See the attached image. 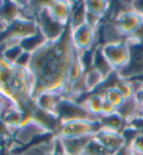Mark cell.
Returning <instances> with one entry per match:
<instances>
[{
    "mask_svg": "<svg viewBox=\"0 0 143 155\" xmlns=\"http://www.w3.org/2000/svg\"><path fill=\"white\" fill-rule=\"evenodd\" d=\"M76 57L70 28L55 42H48L31 55L30 70L36 75L37 85L33 98L42 93H55L66 97L69 87V70Z\"/></svg>",
    "mask_w": 143,
    "mask_h": 155,
    "instance_id": "obj_1",
    "label": "cell"
},
{
    "mask_svg": "<svg viewBox=\"0 0 143 155\" xmlns=\"http://www.w3.org/2000/svg\"><path fill=\"white\" fill-rule=\"evenodd\" d=\"M0 96L17 106L28 116L33 114L34 103L31 91L25 81V70L8 64L0 58Z\"/></svg>",
    "mask_w": 143,
    "mask_h": 155,
    "instance_id": "obj_2",
    "label": "cell"
},
{
    "mask_svg": "<svg viewBox=\"0 0 143 155\" xmlns=\"http://www.w3.org/2000/svg\"><path fill=\"white\" fill-rule=\"evenodd\" d=\"M99 119L91 118H75L61 121L58 130L55 131V136L60 139H75V137H86L94 136L100 130Z\"/></svg>",
    "mask_w": 143,
    "mask_h": 155,
    "instance_id": "obj_3",
    "label": "cell"
},
{
    "mask_svg": "<svg viewBox=\"0 0 143 155\" xmlns=\"http://www.w3.org/2000/svg\"><path fill=\"white\" fill-rule=\"evenodd\" d=\"M125 42L130 48V60L127 66L116 75L125 81L143 79V43L133 38H127Z\"/></svg>",
    "mask_w": 143,
    "mask_h": 155,
    "instance_id": "obj_4",
    "label": "cell"
},
{
    "mask_svg": "<svg viewBox=\"0 0 143 155\" xmlns=\"http://www.w3.org/2000/svg\"><path fill=\"white\" fill-rule=\"evenodd\" d=\"M36 24H37L39 31L45 36L48 42L58 40L67 30L66 25L60 24L58 21H55L51 17V14L46 9V2H42L41 8L36 11Z\"/></svg>",
    "mask_w": 143,
    "mask_h": 155,
    "instance_id": "obj_5",
    "label": "cell"
},
{
    "mask_svg": "<svg viewBox=\"0 0 143 155\" xmlns=\"http://www.w3.org/2000/svg\"><path fill=\"white\" fill-rule=\"evenodd\" d=\"M100 51L103 57L110 64V67L115 70V73L121 72L130 60V48L125 40L116 43H103L100 46Z\"/></svg>",
    "mask_w": 143,
    "mask_h": 155,
    "instance_id": "obj_6",
    "label": "cell"
},
{
    "mask_svg": "<svg viewBox=\"0 0 143 155\" xmlns=\"http://www.w3.org/2000/svg\"><path fill=\"white\" fill-rule=\"evenodd\" d=\"M70 36L73 48L79 55L93 51L97 46V30L89 27L88 24H82L79 27L70 28Z\"/></svg>",
    "mask_w": 143,
    "mask_h": 155,
    "instance_id": "obj_7",
    "label": "cell"
},
{
    "mask_svg": "<svg viewBox=\"0 0 143 155\" xmlns=\"http://www.w3.org/2000/svg\"><path fill=\"white\" fill-rule=\"evenodd\" d=\"M94 139L100 143V146L103 148L106 155L115 154L119 149H122L124 146H127V143H125L124 137L121 136V133H115V131L104 130V128H100L94 134Z\"/></svg>",
    "mask_w": 143,
    "mask_h": 155,
    "instance_id": "obj_8",
    "label": "cell"
},
{
    "mask_svg": "<svg viewBox=\"0 0 143 155\" xmlns=\"http://www.w3.org/2000/svg\"><path fill=\"white\" fill-rule=\"evenodd\" d=\"M72 8H73V2H70V0H49V2H46V9L51 14V17L66 27H69Z\"/></svg>",
    "mask_w": 143,
    "mask_h": 155,
    "instance_id": "obj_9",
    "label": "cell"
},
{
    "mask_svg": "<svg viewBox=\"0 0 143 155\" xmlns=\"http://www.w3.org/2000/svg\"><path fill=\"white\" fill-rule=\"evenodd\" d=\"M61 98V96H58L55 93H42L33 98V103L39 110H43V112L51 114V115H57Z\"/></svg>",
    "mask_w": 143,
    "mask_h": 155,
    "instance_id": "obj_10",
    "label": "cell"
},
{
    "mask_svg": "<svg viewBox=\"0 0 143 155\" xmlns=\"http://www.w3.org/2000/svg\"><path fill=\"white\" fill-rule=\"evenodd\" d=\"M24 112L18 109L17 106H14V104H9L8 107H6V110L3 112V115H2V121L5 122V125L11 130V133L15 136V133L18 131V128H20L21 125H22V122H24Z\"/></svg>",
    "mask_w": 143,
    "mask_h": 155,
    "instance_id": "obj_11",
    "label": "cell"
},
{
    "mask_svg": "<svg viewBox=\"0 0 143 155\" xmlns=\"http://www.w3.org/2000/svg\"><path fill=\"white\" fill-rule=\"evenodd\" d=\"M103 101H104V98H103L102 93H93V94H88V96L82 100L81 106L91 118L99 119L100 115H102Z\"/></svg>",
    "mask_w": 143,
    "mask_h": 155,
    "instance_id": "obj_12",
    "label": "cell"
},
{
    "mask_svg": "<svg viewBox=\"0 0 143 155\" xmlns=\"http://www.w3.org/2000/svg\"><path fill=\"white\" fill-rule=\"evenodd\" d=\"M94 136H86V137H75V139H60L63 145L64 155H82L83 149L89 143V140Z\"/></svg>",
    "mask_w": 143,
    "mask_h": 155,
    "instance_id": "obj_13",
    "label": "cell"
},
{
    "mask_svg": "<svg viewBox=\"0 0 143 155\" xmlns=\"http://www.w3.org/2000/svg\"><path fill=\"white\" fill-rule=\"evenodd\" d=\"M21 18V8L18 2H12V0H2V6H0V21L6 25H9L11 22L17 21Z\"/></svg>",
    "mask_w": 143,
    "mask_h": 155,
    "instance_id": "obj_14",
    "label": "cell"
},
{
    "mask_svg": "<svg viewBox=\"0 0 143 155\" xmlns=\"http://www.w3.org/2000/svg\"><path fill=\"white\" fill-rule=\"evenodd\" d=\"M91 67H94L96 70H99L107 79L115 75V70L110 67V64L107 63V60L103 57L102 51H100V46H96L91 51Z\"/></svg>",
    "mask_w": 143,
    "mask_h": 155,
    "instance_id": "obj_15",
    "label": "cell"
},
{
    "mask_svg": "<svg viewBox=\"0 0 143 155\" xmlns=\"http://www.w3.org/2000/svg\"><path fill=\"white\" fill-rule=\"evenodd\" d=\"M104 82H107V78L102 75L99 70H96L94 67H88V70L83 75V85L88 94H93Z\"/></svg>",
    "mask_w": 143,
    "mask_h": 155,
    "instance_id": "obj_16",
    "label": "cell"
},
{
    "mask_svg": "<svg viewBox=\"0 0 143 155\" xmlns=\"http://www.w3.org/2000/svg\"><path fill=\"white\" fill-rule=\"evenodd\" d=\"M83 2H85L86 12H89L99 18L106 19L107 14H110L112 2H107V0H83Z\"/></svg>",
    "mask_w": 143,
    "mask_h": 155,
    "instance_id": "obj_17",
    "label": "cell"
},
{
    "mask_svg": "<svg viewBox=\"0 0 143 155\" xmlns=\"http://www.w3.org/2000/svg\"><path fill=\"white\" fill-rule=\"evenodd\" d=\"M46 43H48V40H46L45 36L37 30V33H34V35H31V36H28V38H25V39H22L21 43H20V46L22 48L24 52L34 54L37 49H41L42 46L46 45Z\"/></svg>",
    "mask_w": 143,
    "mask_h": 155,
    "instance_id": "obj_18",
    "label": "cell"
},
{
    "mask_svg": "<svg viewBox=\"0 0 143 155\" xmlns=\"http://www.w3.org/2000/svg\"><path fill=\"white\" fill-rule=\"evenodd\" d=\"M99 122H100V127L104 130H110V131H115V133H121L122 128L127 125L125 119L122 116L118 115V112L112 116H104V118H99Z\"/></svg>",
    "mask_w": 143,
    "mask_h": 155,
    "instance_id": "obj_19",
    "label": "cell"
},
{
    "mask_svg": "<svg viewBox=\"0 0 143 155\" xmlns=\"http://www.w3.org/2000/svg\"><path fill=\"white\" fill-rule=\"evenodd\" d=\"M86 18V8H85V2H73V8H72V15L69 21V27L75 28L79 27L82 24H85Z\"/></svg>",
    "mask_w": 143,
    "mask_h": 155,
    "instance_id": "obj_20",
    "label": "cell"
},
{
    "mask_svg": "<svg viewBox=\"0 0 143 155\" xmlns=\"http://www.w3.org/2000/svg\"><path fill=\"white\" fill-rule=\"evenodd\" d=\"M22 52L24 51H22V48H21L20 45H9V46H5V48L0 49V58L3 61H6L8 64L15 66L17 60L20 58V55Z\"/></svg>",
    "mask_w": 143,
    "mask_h": 155,
    "instance_id": "obj_21",
    "label": "cell"
},
{
    "mask_svg": "<svg viewBox=\"0 0 143 155\" xmlns=\"http://www.w3.org/2000/svg\"><path fill=\"white\" fill-rule=\"evenodd\" d=\"M102 94H103V98H104L106 101H109L110 104H113L116 109H119V107L122 106V103L125 101L122 94L119 93V90H118L115 85H109V87H106V88L103 90Z\"/></svg>",
    "mask_w": 143,
    "mask_h": 155,
    "instance_id": "obj_22",
    "label": "cell"
},
{
    "mask_svg": "<svg viewBox=\"0 0 143 155\" xmlns=\"http://www.w3.org/2000/svg\"><path fill=\"white\" fill-rule=\"evenodd\" d=\"M113 85H115V87L119 90V93L122 94L124 100H131V98H134L136 91H134V87H133L131 81H125V79H121V78H118V75H116V79H115Z\"/></svg>",
    "mask_w": 143,
    "mask_h": 155,
    "instance_id": "obj_23",
    "label": "cell"
},
{
    "mask_svg": "<svg viewBox=\"0 0 143 155\" xmlns=\"http://www.w3.org/2000/svg\"><path fill=\"white\" fill-rule=\"evenodd\" d=\"M140 134V131L134 127V125H131V124H127L125 127L122 128V131H121V136L124 137V140H125V143H127V146L137 137V136Z\"/></svg>",
    "mask_w": 143,
    "mask_h": 155,
    "instance_id": "obj_24",
    "label": "cell"
},
{
    "mask_svg": "<svg viewBox=\"0 0 143 155\" xmlns=\"http://www.w3.org/2000/svg\"><path fill=\"white\" fill-rule=\"evenodd\" d=\"M102 154H104L103 148L100 146V143L93 137V139L89 140V143L86 145V148L83 149V154L82 155H102Z\"/></svg>",
    "mask_w": 143,
    "mask_h": 155,
    "instance_id": "obj_25",
    "label": "cell"
},
{
    "mask_svg": "<svg viewBox=\"0 0 143 155\" xmlns=\"http://www.w3.org/2000/svg\"><path fill=\"white\" fill-rule=\"evenodd\" d=\"M128 148L131 149V152L134 155H143V133L137 136L130 145H128Z\"/></svg>",
    "mask_w": 143,
    "mask_h": 155,
    "instance_id": "obj_26",
    "label": "cell"
},
{
    "mask_svg": "<svg viewBox=\"0 0 143 155\" xmlns=\"http://www.w3.org/2000/svg\"><path fill=\"white\" fill-rule=\"evenodd\" d=\"M31 55L33 54H30V52H22L20 55V58L17 60V63H15V66L17 67H20V69H28L30 67V63H31Z\"/></svg>",
    "mask_w": 143,
    "mask_h": 155,
    "instance_id": "obj_27",
    "label": "cell"
},
{
    "mask_svg": "<svg viewBox=\"0 0 143 155\" xmlns=\"http://www.w3.org/2000/svg\"><path fill=\"white\" fill-rule=\"evenodd\" d=\"M0 139L2 142H8V140H14V134L11 133V130L5 125V122L0 118Z\"/></svg>",
    "mask_w": 143,
    "mask_h": 155,
    "instance_id": "obj_28",
    "label": "cell"
},
{
    "mask_svg": "<svg viewBox=\"0 0 143 155\" xmlns=\"http://www.w3.org/2000/svg\"><path fill=\"white\" fill-rule=\"evenodd\" d=\"M118 112V109L113 106V104H110L109 101H103V107H102V115H100V118H104V116H112L115 115Z\"/></svg>",
    "mask_w": 143,
    "mask_h": 155,
    "instance_id": "obj_29",
    "label": "cell"
},
{
    "mask_svg": "<svg viewBox=\"0 0 143 155\" xmlns=\"http://www.w3.org/2000/svg\"><path fill=\"white\" fill-rule=\"evenodd\" d=\"M134 101H136L140 107H143V88L139 90V91H136V94H134Z\"/></svg>",
    "mask_w": 143,
    "mask_h": 155,
    "instance_id": "obj_30",
    "label": "cell"
},
{
    "mask_svg": "<svg viewBox=\"0 0 143 155\" xmlns=\"http://www.w3.org/2000/svg\"><path fill=\"white\" fill-rule=\"evenodd\" d=\"M11 103L6 100V98H3V97L0 96V118H2V115H3V112L6 110V107L9 106Z\"/></svg>",
    "mask_w": 143,
    "mask_h": 155,
    "instance_id": "obj_31",
    "label": "cell"
},
{
    "mask_svg": "<svg viewBox=\"0 0 143 155\" xmlns=\"http://www.w3.org/2000/svg\"><path fill=\"white\" fill-rule=\"evenodd\" d=\"M112 155H134V154L131 152V149L128 146H124L122 149H119L118 152H115V154H112Z\"/></svg>",
    "mask_w": 143,
    "mask_h": 155,
    "instance_id": "obj_32",
    "label": "cell"
},
{
    "mask_svg": "<svg viewBox=\"0 0 143 155\" xmlns=\"http://www.w3.org/2000/svg\"><path fill=\"white\" fill-rule=\"evenodd\" d=\"M140 115L143 116V107H140Z\"/></svg>",
    "mask_w": 143,
    "mask_h": 155,
    "instance_id": "obj_33",
    "label": "cell"
},
{
    "mask_svg": "<svg viewBox=\"0 0 143 155\" xmlns=\"http://www.w3.org/2000/svg\"><path fill=\"white\" fill-rule=\"evenodd\" d=\"M2 148H3V143H2V145H0V151H2Z\"/></svg>",
    "mask_w": 143,
    "mask_h": 155,
    "instance_id": "obj_34",
    "label": "cell"
},
{
    "mask_svg": "<svg viewBox=\"0 0 143 155\" xmlns=\"http://www.w3.org/2000/svg\"><path fill=\"white\" fill-rule=\"evenodd\" d=\"M0 6H2V0H0Z\"/></svg>",
    "mask_w": 143,
    "mask_h": 155,
    "instance_id": "obj_35",
    "label": "cell"
},
{
    "mask_svg": "<svg viewBox=\"0 0 143 155\" xmlns=\"http://www.w3.org/2000/svg\"><path fill=\"white\" fill-rule=\"evenodd\" d=\"M102 155H106V154H102Z\"/></svg>",
    "mask_w": 143,
    "mask_h": 155,
    "instance_id": "obj_36",
    "label": "cell"
}]
</instances>
